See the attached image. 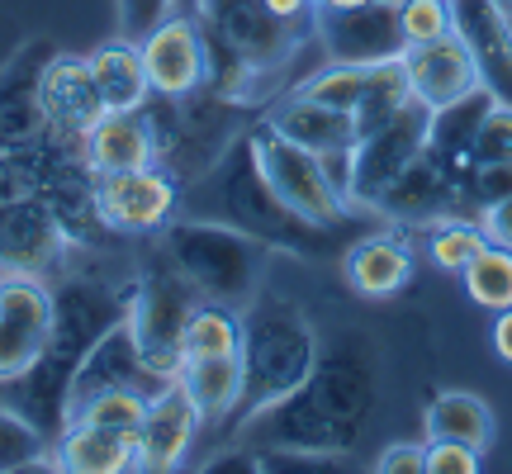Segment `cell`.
Masks as SVG:
<instances>
[{
	"instance_id": "7bdbcfd3",
	"label": "cell",
	"mask_w": 512,
	"mask_h": 474,
	"mask_svg": "<svg viewBox=\"0 0 512 474\" xmlns=\"http://www.w3.org/2000/svg\"><path fill=\"white\" fill-rule=\"evenodd\" d=\"M261 5H266L275 19H285V24H304V29H309L313 5H318V0H261Z\"/></svg>"
},
{
	"instance_id": "74e56055",
	"label": "cell",
	"mask_w": 512,
	"mask_h": 474,
	"mask_svg": "<svg viewBox=\"0 0 512 474\" xmlns=\"http://www.w3.org/2000/svg\"><path fill=\"white\" fill-rule=\"evenodd\" d=\"M484 470V451L460 441H427V474H475Z\"/></svg>"
},
{
	"instance_id": "e575fe53",
	"label": "cell",
	"mask_w": 512,
	"mask_h": 474,
	"mask_svg": "<svg viewBox=\"0 0 512 474\" xmlns=\"http://www.w3.org/2000/svg\"><path fill=\"white\" fill-rule=\"evenodd\" d=\"M399 29H403V43H408V48L451 34V29H456L451 0H399Z\"/></svg>"
},
{
	"instance_id": "9c48e42d",
	"label": "cell",
	"mask_w": 512,
	"mask_h": 474,
	"mask_svg": "<svg viewBox=\"0 0 512 474\" xmlns=\"http://www.w3.org/2000/svg\"><path fill=\"white\" fill-rule=\"evenodd\" d=\"M427 133H432V110L422 100H408L384 124L366 128L356 138V147H351V185H347L351 204H366L370 209L380 200L384 190L399 181L403 166L427 147Z\"/></svg>"
},
{
	"instance_id": "484cf974",
	"label": "cell",
	"mask_w": 512,
	"mask_h": 474,
	"mask_svg": "<svg viewBox=\"0 0 512 474\" xmlns=\"http://www.w3.org/2000/svg\"><path fill=\"white\" fill-rule=\"evenodd\" d=\"M91 76L100 86V100H105V114L110 110H143L152 86H147V67H143V48L133 38H110L100 43L91 57Z\"/></svg>"
},
{
	"instance_id": "d6986e66",
	"label": "cell",
	"mask_w": 512,
	"mask_h": 474,
	"mask_svg": "<svg viewBox=\"0 0 512 474\" xmlns=\"http://www.w3.org/2000/svg\"><path fill=\"white\" fill-rule=\"evenodd\" d=\"M152 95H190L204 86V34L200 19L166 15L147 38H138Z\"/></svg>"
},
{
	"instance_id": "7402d4cb",
	"label": "cell",
	"mask_w": 512,
	"mask_h": 474,
	"mask_svg": "<svg viewBox=\"0 0 512 474\" xmlns=\"http://www.w3.org/2000/svg\"><path fill=\"white\" fill-rule=\"evenodd\" d=\"M342 275H347V285L361 299H394L413 280V252L394 233L361 237V242H351L342 252Z\"/></svg>"
},
{
	"instance_id": "6da1fadb",
	"label": "cell",
	"mask_w": 512,
	"mask_h": 474,
	"mask_svg": "<svg viewBox=\"0 0 512 474\" xmlns=\"http://www.w3.org/2000/svg\"><path fill=\"white\" fill-rule=\"evenodd\" d=\"M375 403H380V347L370 342V332L342 328L318 347L309 380L247 427H256V441L271 451L342 460L356 451L366 422L375 418Z\"/></svg>"
},
{
	"instance_id": "2e32d148",
	"label": "cell",
	"mask_w": 512,
	"mask_h": 474,
	"mask_svg": "<svg viewBox=\"0 0 512 474\" xmlns=\"http://www.w3.org/2000/svg\"><path fill=\"white\" fill-rule=\"evenodd\" d=\"M53 328V290H43L34 275L0 280V380L19 384L48 347Z\"/></svg>"
},
{
	"instance_id": "836d02e7",
	"label": "cell",
	"mask_w": 512,
	"mask_h": 474,
	"mask_svg": "<svg viewBox=\"0 0 512 474\" xmlns=\"http://www.w3.org/2000/svg\"><path fill=\"white\" fill-rule=\"evenodd\" d=\"M147 418V399L133 394V389H105L95 394L72 422H95V427H110V432H124V437H138V427Z\"/></svg>"
},
{
	"instance_id": "60d3db41",
	"label": "cell",
	"mask_w": 512,
	"mask_h": 474,
	"mask_svg": "<svg viewBox=\"0 0 512 474\" xmlns=\"http://www.w3.org/2000/svg\"><path fill=\"white\" fill-rule=\"evenodd\" d=\"M375 474H427V446H418V441L384 446L375 460Z\"/></svg>"
},
{
	"instance_id": "8992f818",
	"label": "cell",
	"mask_w": 512,
	"mask_h": 474,
	"mask_svg": "<svg viewBox=\"0 0 512 474\" xmlns=\"http://www.w3.org/2000/svg\"><path fill=\"white\" fill-rule=\"evenodd\" d=\"M200 304H204L200 290L171 266L166 252L152 256V266L133 280L128 328H133V342L143 351V361L152 365L157 375H166V380H176V370H181L185 323H190V313L200 309Z\"/></svg>"
},
{
	"instance_id": "52a82bcc",
	"label": "cell",
	"mask_w": 512,
	"mask_h": 474,
	"mask_svg": "<svg viewBox=\"0 0 512 474\" xmlns=\"http://www.w3.org/2000/svg\"><path fill=\"white\" fill-rule=\"evenodd\" d=\"M252 152L261 162V176L271 181V190L294 214H304L309 223H323V228H342L351 219V200L342 195V185L332 181V171L323 166L318 152L290 143L271 124L252 128Z\"/></svg>"
},
{
	"instance_id": "bcb514c9",
	"label": "cell",
	"mask_w": 512,
	"mask_h": 474,
	"mask_svg": "<svg viewBox=\"0 0 512 474\" xmlns=\"http://www.w3.org/2000/svg\"><path fill=\"white\" fill-rule=\"evenodd\" d=\"M498 5H503V10H508V15H512V0H498Z\"/></svg>"
},
{
	"instance_id": "5b68a950",
	"label": "cell",
	"mask_w": 512,
	"mask_h": 474,
	"mask_svg": "<svg viewBox=\"0 0 512 474\" xmlns=\"http://www.w3.org/2000/svg\"><path fill=\"white\" fill-rule=\"evenodd\" d=\"M162 252L171 256V266L200 290L209 304H228V309H247L261 294V266L266 252L256 237L228 228L214 219H176L162 228Z\"/></svg>"
},
{
	"instance_id": "d590c367",
	"label": "cell",
	"mask_w": 512,
	"mask_h": 474,
	"mask_svg": "<svg viewBox=\"0 0 512 474\" xmlns=\"http://www.w3.org/2000/svg\"><path fill=\"white\" fill-rule=\"evenodd\" d=\"M475 166H494V162H512V105L494 100L484 119L475 128Z\"/></svg>"
},
{
	"instance_id": "277c9868",
	"label": "cell",
	"mask_w": 512,
	"mask_h": 474,
	"mask_svg": "<svg viewBox=\"0 0 512 474\" xmlns=\"http://www.w3.org/2000/svg\"><path fill=\"white\" fill-rule=\"evenodd\" d=\"M318 332L299 313V304L280 299V294H256L252 304L242 309V394L228 413V427H247L252 418H261L266 408L294 394L299 384L309 380L313 361H318Z\"/></svg>"
},
{
	"instance_id": "ee69618b",
	"label": "cell",
	"mask_w": 512,
	"mask_h": 474,
	"mask_svg": "<svg viewBox=\"0 0 512 474\" xmlns=\"http://www.w3.org/2000/svg\"><path fill=\"white\" fill-rule=\"evenodd\" d=\"M494 351H498V361L512 365V309L494 313Z\"/></svg>"
},
{
	"instance_id": "cb8c5ba5",
	"label": "cell",
	"mask_w": 512,
	"mask_h": 474,
	"mask_svg": "<svg viewBox=\"0 0 512 474\" xmlns=\"http://www.w3.org/2000/svg\"><path fill=\"white\" fill-rule=\"evenodd\" d=\"M266 124H271L275 133H285L290 143L318 152L323 162H328V157H351V147H356V119H351V114L332 110V105H318V100H309V95H299V91H294Z\"/></svg>"
},
{
	"instance_id": "f1b7e54d",
	"label": "cell",
	"mask_w": 512,
	"mask_h": 474,
	"mask_svg": "<svg viewBox=\"0 0 512 474\" xmlns=\"http://www.w3.org/2000/svg\"><path fill=\"white\" fill-rule=\"evenodd\" d=\"M238 347H242V313L204 299L200 309L190 313V323H185L181 365L195 361V356H238Z\"/></svg>"
},
{
	"instance_id": "30bf717a",
	"label": "cell",
	"mask_w": 512,
	"mask_h": 474,
	"mask_svg": "<svg viewBox=\"0 0 512 474\" xmlns=\"http://www.w3.org/2000/svg\"><path fill=\"white\" fill-rule=\"evenodd\" d=\"M313 34L328 48L332 62L347 67H380L403 57V29L394 0H366V5H313Z\"/></svg>"
},
{
	"instance_id": "ac0fdd59",
	"label": "cell",
	"mask_w": 512,
	"mask_h": 474,
	"mask_svg": "<svg viewBox=\"0 0 512 474\" xmlns=\"http://www.w3.org/2000/svg\"><path fill=\"white\" fill-rule=\"evenodd\" d=\"M399 67H403V81H408L413 100H422L427 110H446V105L465 100L470 91H479V72L456 29L432 38V43L403 48Z\"/></svg>"
},
{
	"instance_id": "f6af8a7d",
	"label": "cell",
	"mask_w": 512,
	"mask_h": 474,
	"mask_svg": "<svg viewBox=\"0 0 512 474\" xmlns=\"http://www.w3.org/2000/svg\"><path fill=\"white\" fill-rule=\"evenodd\" d=\"M318 5H337L342 10V5H366V0H318Z\"/></svg>"
},
{
	"instance_id": "f35d334b",
	"label": "cell",
	"mask_w": 512,
	"mask_h": 474,
	"mask_svg": "<svg viewBox=\"0 0 512 474\" xmlns=\"http://www.w3.org/2000/svg\"><path fill=\"white\" fill-rule=\"evenodd\" d=\"M171 15V0H119V34L124 38H147L162 19Z\"/></svg>"
},
{
	"instance_id": "7dc6e473",
	"label": "cell",
	"mask_w": 512,
	"mask_h": 474,
	"mask_svg": "<svg viewBox=\"0 0 512 474\" xmlns=\"http://www.w3.org/2000/svg\"><path fill=\"white\" fill-rule=\"evenodd\" d=\"M394 5H399V0H394Z\"/></svg>"
},
{
	"instance_id": "ba28073f",
	"label": "cell",
	"mask_w": 512,
	"mask_h": 474,
	"mask_svg": "<svg viewBox=\"0 0 512 474\" xmlns=\"http://www.w3.org/2000/svg\"><path fill=\"white\" fill-rule=\"evenodd\" d=\"M195 19H200L204 38L238 53L256 76H271L275 67H285L313 29V24L304 29V24L275 19L261 0H195Z\"/></svg>"
},
{
	"instance_id": "83f0119b",
	"label": "cell",
	"mask_w": 512,
	"mask_h": 474,
	"mask_svg": "<svg viewBox=\"0 0 512 474\" xmlns=\"http://www.w3.org/2000/svg\"><path fill=\"white\" fill-rule=\"evenodd\" d=\"M176 380L185 384L204 422H223L242 394V361L238 356H195L176 370Z\"/></svg>"
},
{
	"instance_id": "603a6c76",
	"label": "cell",
	"mask_w": 512,
	"mask_h": 474,
	"mask_svg": "<svg viewBox=\"0 0 512 474\" xmlns=\"http://www.w3.org/2000/svg\"><path fill=\"white\" fill-rule=\"evenodd\" d=\"M86 162H91L95 176L157 166V138H152L147 114L143 110H110L86 133Z\"/></svg>"
},
{
	"instance_id": "4316f807",
	"label": "cell",
	"mask_w": 512,
	"mask_h": 474,
	"mask_svg": "<svg viewBox=\"0 0 512 474\" xmlns=\"http://www.w3.org/2000/svg\"><path fill=\"white\" fill-rule=\"evenodd\" d=\"M427 437L489 451V446H494V413H489V403L479 399V394L441 389L437 399L427 403Z\"/></svg>"
},
{
	"instance_id": "4fadbf2b",
	"label": "cell",
	"mask_w": 512,
	"mask_h": 474,
	"mask_svg": "<svg viewBox=\"0 0 512 474\" xmlns=\"http://www.w3.org/2000/svg\"><path fill=\"white\" fill-rule=\"evenodd\" d=\"M57 57L53 38H29L5 67H0V152H24L48 138L43 114V72Z\"/></svg>"
},
{
	"instance_id": "7c38bea8",
	"label": "cell",
	"mask_w": 512,
	"mask_h": 474,
	"mask_svg": "<svg viewBox=\"0 0 512 474\" xmlns=\"http://www.w3.org/2000/svg\"><path fill=\"white\" fill-rule=\"evenodd\" d=\"M370 209H380L384 219H394V223H418V228H427V223H437V219H451V214H470L475 219L465 181L441 162L432 147H422L418 157L399 171V181L389 185Z\"/></svg>"
},
{
	"instance_id": "1f68e13d",
	"label": "cell",
	"mask_w": 512,
	"mask_h": 474,
	"mask_svg": "<svg viewBox=\"0 0 512 474\" xmlns=\"http://www.w3.org/2000/svg\"><path fill=\"white\" fill-rule=\"evenodd\" d=\"M370 76H375V67L332 62L328 72L309 76V81L299 86V95H309V100H318V105H332V110H342V114L356 119V110H361V100H366V91H370Z\"/></svg>"
},
{
	"instance_id": "ffe728a7",
	"label": "cell",
	"mask_w": 512,
	"mask_h": 474,
	"mask_svg": "<svg viewBox=\"0 0 512 474\" xmlns=\"http://www.w3.org/2000/svg\"><path fill=\"white\" fill-rule=\"evenodd\" d=\"M200 422L204 418L195 408V399L185 394V384L171 380L157 399H147V418L138 427V437H133L138 470H176L185 460V451H190L195 432H200Z\"/></svg>"
},
{
	"instance_id": "d4e9b609",
	"label": "cell",
	"mask_w": 512,
	"mask_h": 474,
	"mask_svg": "<svg viewBox=\"0 0 512 474\" xmlns=\"http://www.w3.org/2000/svg\"><path fill=\"white\" fill-rule=\"evenodd\" d=\"M53 465L72 474H124V470H138V446H133V437L110 432V427L67 422L57 432Z\"/></svg>"
},
{
	"instance_id": "ab89813d",
	"label": "cell",
	"mask_w": 512,
	"mask_h": 474,
	"mask_svg": "<svg viewBox=\"0 0 512 474\" xmlns=\"http://www.w3.org/2000/svg\"><path fill=\"white\" fill-rule=\"evenodd\" d=\"M512 195V162H494V166H475V176H470V209H479L494 200H508Z\"/></svg>"
},
{
	"instance_id": "4dcf8cb0",
	"label": "cell",
	"mask_w": 512,
	"mask_h": 474,
	"mask_svg": "<svg viewBox=\"0 0 512 474\" xmlns=\"http://www.w3.org/2000/svg\"><path fill=\"white\" fill-rule=\"evenodd\" d=\"M484 242H489V237H484L479 219H470V214H451V219L427 223V256H432V266L446 275L465 271Z\"/></svg>"
},
{
	"instance_id": "d6a6232c",
	"label": "cell",
	"mask_w": 512,
	"mask_h": 474,
	"mask_svg": "<svg viewBox=\"0 0 512 474\" xmlns=\"http://www.w3.org/2000/svg\"><path fill=\"white\" fill-rule=\"evenodd\" d=\"M43 460H48V432L29 413L0 408V474L29 470V465H43Z\"/></svg>"
},
{
	"instance_id": "e0dca14e",
	"label": "cell",
	"mask_w": 512,
	"mask_h": 474,
	"mask_svg": "<svg viewBox=\"0 0 512 474\" xmlns=\"http://www.w3.org/2000/svg\"><path fill=\"white\" fill-rule=\"evenodd\" d=\"M451 15L460 43L470 48L479 86L512 105V15L498 0H451Z\"/></svg>"
},
{
	"instance_id": "f546056e",
	"label": "cell",
	"mask_w": 512,
	"mask_h": 474,
	"mask_svg": "<svg viewBox=\"0 0 512 474\" xmlns=\"http://www.w3.org/2000/svg\"><path fill=\"white\" fill-rule=\"evenodd\" d=\"M460 280H465L470 304H479V309H489V313L512 309V247L484 242L475 252V261L460 271Z\"/></svg>"
},
{
	"instance_id": "7a4b0ae2",
	"label": "cell",
	"mask_w": 512,
	"mask_h": 474,
	"mask_svg": "<svg viewBox=\"0 0 512 474\" xmlns=\"http://www.w3.org/2000/svg\"><path fill=\"white\" fill-rule=\"evenodd\" d=\"M133 304V285H105L95 275H72L53 290V328H48V347L34 361V370L19 380V413L57 437L67 427V389L91 347L128 318Z\"/></svg>"
},
{
	"instance_id": "3957f363",
	"label": "cell",
	"mask_w": 512,
	"mask_h": 474,
	"mask_svg": "<svg viewBox=\"0 0 512 474\" xmlns=\"http://www.w3.org/2000/svg\"><path fill=\"white\" fill-rule=\"evenodd\" d=\"M185 209H190V219L228 223V228L256 237L261 247H280V252L294 256H323L328 237L337 233V228H323V223H309L304 214H294L290 204L275 195L252 152V133H238L219 152V162L190 181Z\"/></svg>"
},
{
	"instance_id": "b9f144b4",
	"label": "cell",
	"mask_w": 512,
	"mask_h": 474,
	"mask_svg": "<svg viewBox=\"0 0 512 474\" xmlns=\"http://www.w3.org/2000/svg\"><path fill=\"white\" fill-rule=\"evenodd\" d=\"M479 228H484V237H489V242L512 247V195H508V200L484 204V209H479Z\"/></svg>"
},
{
	"instance_id": "9a60e30c",
	"label": "cell",
	"mask_w": 512,
	"mask_h": 474,
	"mask_svg": "<svg viewBox=\"0 0 512 474\" xmlns=\"http://www.w3.org/2000/svg\"><path fill=\"white\" fill-rule=\"evenodd\" d=\"M166 375H157L152 365L143 361V351L133 342V328L124 323H114L100 342L91 347V356L81 361V370L72 375V389H67V422L95 399V394H105V389H133V394H143V399H157L166 389Z\"/></svg>"
},
{
	"instance_id": "8fae6325",
	"label": "cell",
	"mask_w": 512,
	"mask_h": 474,
	"mask_svg": "<svg viewBox=\"0 0 512 474\" xmlns=\"http://www.w3.org/2000/svg\"><path fill=\"white\" fill-rule=\"evenodd\" d=\"M67 219L48 195H19L0 204V271L43 275L67 252Z\"/></svg>"
},
{
	"instance_id": "44dd1931",
	"label": "cell",
	"mask_w": 512,
	"mask_h": 474,
	"mask_svg": "<svg viewBox=\"0 0 512 474\" xmlns=\"http://www.w3.org/2000/svg\"><path fill=\"white\" fill-rule=\"evenodd\" d=\"M43 114H48V128L62 133V138H86L105 119V100H100V86H95L86 57L57 53L48 62V72H43Z\"/></svg>"
},
{
	"instance_id": "5bb4252c",
	"label": "cell",
	"mask_w": 512,
	"mask_h": 474,
	"mask_svg": "<svg viewBox=\"0 0 512 474\" xmlns=\"http://www.w3.org/2000/svg\"><path fill=\"white\" fill-rule=\"evenodd\" d=\"M176 204H181L176 176H166L162 166L95 176V219L110 233H157L171 223Z\"/></svg>"
},
{
	"instance_id": "8d00e7d4",
	"label": "cell",
	"mask_w": 512,
	"mask_h": 474,
	"mask_svg": "<svg viewBox=\"0 0 512 474\" xmlns=\"http://www.w3.org/2000/svg\"><path fill=\"white\" fill-rule=\"evenodd\" d=\"M19 195H43V166L38 157L24 152H0V204L19 200Z\"/></svg>"
}]
</instances>
